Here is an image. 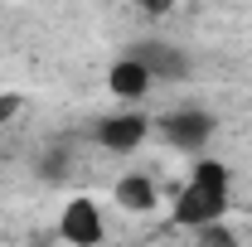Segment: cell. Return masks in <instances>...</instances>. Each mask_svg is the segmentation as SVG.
Instances as JSON below:
<instances>
[{"label":"cell","mask_w":252,"mask_h":247,"mask_svg":"<svg viewBox=\"0 0 252 247\" xmlns=\"http://www.w3.org/2000/svg\"><path fill=\"white\" fill-rule=\"evenodd\" d=\"M223 209H228V165L204 160L189 175V185L180 189V199H175V223L199 233L209 223H223Z\"/></svg>","instance_id":"6da1fadb"},{"label":"cell","mask_w":252,"mask_h":247,"mask_svg":"<svg viewBox=\"0 0 252 247\" xmlns=\"http://www.w3.org/2000/svg\"><path fill=\"white\" fill-rule=\"evenodd\" d=\"M59 233H63V243H73V247H97L107 238L102 209H97L93 199H73V204L63 209V218H59Z\"/></svg>","instance_id":"7a4b0ae2"},{"label":"cell","mask_w":252,"mask_h":247,"mask_svg":"<svg viewBox=\"0 0 252 247\" xmlns=\"http://www.w3.org/2000/svg\"><path fill=\"white\" fill-rule=\"evenodd\" d=\"M160 136L180 151H194L214 136V117L209 112H170V117H160Z\"/></svg>","instance_id":"3957f363"},{"label":"cell","mask_w":252,"mask_h":247,"mask_svg":"<svg viewBox=\"0 0 252 247\" xmlns=\"http://www.w3.org/2000/svg\"><path fill=\"white\" fill-rule=\"evenodd\" d=\"M146 131H151V122H146L141 112H117V117L97 122V141H102L107 151H136V146L146 141Z\"/></svg>","instance_id":"277c9868"},{"label":"cell","mask_w":252,"mask_h":247,"mask_svg":"<svg viewBox=\"0 0 252 247\" xmlns=\"http://www.w3.org/2000/svg\"><path fill=\"white\" fill-rule=\"evenodd\" d=\"M126 59H136L151 78H185V73H189V68H185V54L170 49V44H156V39H151V44H136Z\"/></svg>","instance_id":"5b68a950"},{"label":"cell","mask_w":252,"mask_h":247,"mask_svg":"<svg viewBox=\"0 0 252 247\" xmlns=\"http://www.w3.org/2000/svg\"><path fill=\"white\" fill-rule=\"evenodd\" d=\"M151 83H156V78H151V73H146L136 59H126V54L112 63V73H107V88H112V97H122V102L146 97V88H151Z\"/></svg>","instance_id":"8992f818"},{"label":"cell","mask_w":252,"mask_h":247,"mask_svg":"<svg viewBox=\"0 0 252 247\" xmlns=\"http://www.w3.org/2000/svg\"><path fill=\"white\" fill-rule=\"evenodd\" d=\"M117 204L131 209V214L156 209V185H151V175H126L122 185H117Z\"/></svg>","instance_id":"52a82bcc"},{"label":"cell","mask_w":252,"mask_h":247,"mask_svg":"<svg viewBox=\"0 0 252 247\" xmlns=\"http://www.w3.org/2000/svg\"><path fill=\"white\" fill-rule=\"evenodd\" d=\"M199 247H238V238L223 223H209V228H199Z\"/></svg>","instance_id":"ba28073f"},{"label":"cell","mask_w":252,"mask_h":247,"mask_svg":"<svg viewBox=\"0 0 252 247\" xmlns=\"http://www.w3.org/2000/svg\"><path fill=\"white\" fill-rule=\"evenodd\" d=\"M15 112H20V97H15V93H0V122H10Z\"/></svg>","instance_id":"9c48e42d"},{"label":"cell","mask_w":252,"mask_h":247,"mask_svg":"<svg viewBox=\"0 0 252 247\" xmlns=\"http://www.w3.org/2000/svg\"><path fill=\"white\" fill-rule=\"evenodd\" d=\"M170 5H175V0H141V10H146V15H165Z\"/></svg>","instance_id":"30bf717a"}]
</instances>
